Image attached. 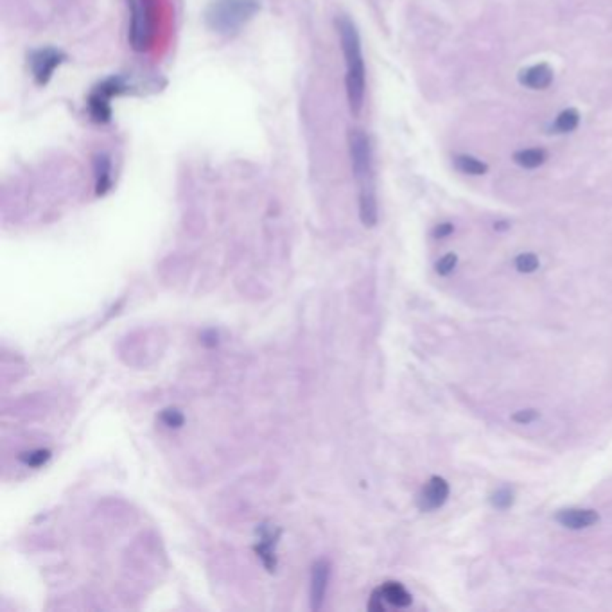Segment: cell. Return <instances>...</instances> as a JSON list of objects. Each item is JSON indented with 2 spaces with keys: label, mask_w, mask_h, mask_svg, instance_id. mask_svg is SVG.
Segmentation results:
<instances>
[{
  "label": "cell",
  "mask_w": 612,
  "mask_h": 612,
  "mask_svg": "<svg viewBox=\"0 0 612 612\" xmlns=\"http://www.w3.org/2000/svg\"><path fill=\"white\" fill-rule=\"evenodd\" d=\"M279 539H281V528L279 526L262 522L257 528L255 553L269 573L276 569V544H279Z\"/></svg>",
  "instance_id": "obj_6"
},
{
  "label": "cell",
  "mask_w": 612,
  "mask_h": 612,
  "mask_svg": "<svg viewBox=\"0 0 612 612\" xmlns=\"http://www.w3.org/2000/svg\"><path fill=\"white\" fill-rule=\"evenodd\" d=\"M546 158H548V154H546L544 149H522L513 154V160L521 167H526V169L542 166L546 162Z\"/></svg>",
  "instance_id": "obj_15"
},
{
  "label": "cell",
  "mask_w": 612,
  "mask_h": 612,
  "mask_svg": "<svg viewBox=\"0 0 612 612\" xmlns=\"http://www.w3.org/2000/svg\"><path fill=\"white\" fill-rule=\"evenodd\" d=\"M329 577H331V565L327 561H318L312 565L311 571V608L320 611L324 607L325 592H327Z\"/></svg>",
  "instance_id": "obj_10"
},
{
  "label": "cell",
  "mask_w": 612,
  "mask_h": 612,
  "mask_svg": "<svg viewBox=\"0 0 612 612\" xmlns=\"http://www.w3.org/2000/svg\"><path fill=\"white\" fill-rule=\"evenodd\" d=\"M519 81L525 87L533 88V90H544L551 85L553 81V71L546 63L533 65V67L526 68L519 74Z\"/></svg>",
  "instance_id": "obj_12"
},
{
  "label": "cell",
  "mask_w": 612,
  "mask_h": 612,
  "mask_svg": "<svg viewBox=\"0 0 612 612\" xmlns=\"http://www.w3.org/2000/svg\"><path fill=\"white\" fill-rule=\"evenodd\" d=\"M456 167H458L460 171H463V173L467 174H485L486 173V164H483L482 160H478V158H472V157H458L456 158Z\"/></svg>",
  "instance_id": "obj_16"
},
{
  "label": "cell",
  "mask_w": 612,
  "mask_h": 612,
  "mask_svg": "<svg viewBox=\"0 0 612 612\" xmlns=\"http://www.w3.org/2000/svg\"><path fill=\"white\" fill-rule=\"evenodd\" d=\"M515 268L521 273H532L539 268V259L533 253H522L515 259Z\"/></svg>",
  "instance_id": "obj_20"
},
{
  "label": "cell",
  "mask_w": 612,
  "mask_h": 612,
  "mask_svg": "<svg viewBox=\"0 0 612 612\" xmlns=\"http://www.w3.org/2000/svg\"><path fill=\"white\" fill-rule=\"evenodd\" d=\"M49 458H51V451L47 449L29 451V453H24L20 456V460L29 467H42L44 463L49 462Z\"/></svg>",
  "instance_id": "obj_18"
},
{
  "label": "cell",
  "mask_w": 612,
  "mask_h": 612,
  "mask_svg": "<svg viewBox=\"0 0 612 612\" xmlns=\"http://www.w3.org/2000/svg\"><path fill=\"white\" fill-rule=\"evenodd\" d=\"M600 515L594 510H582V508H569L562 510L557 513V521L562 526L571 530H580V528H589L594 522H598Z\"/></svg>",
  "instance_id": "obj_11"
},
{
  "label": "cell",
  "mask_w": 612,
  "mask_h": 612,
  "mask_svg": "<svg viewBox=\"0 0 612 612\" xmlns=\"http://www.w3.org/2000/svg\"><path fill=\"white\" fill-rule=\"evenodd\" d=\"M255 9L253 0H214L207 13V20L216 31L230 32L252 18Z\"/></svg>",
  "instance_id": "obj_2"
},
{
  "label": "cell",
  "mask_w": 612,
  "mask_h": 612,
  "mask_svg": "<svg viewBox=\"0 0 612 612\" xmlns=\"http://www.w3.org/2000/svg\"><path fill=\"white\" fill-rule=\"evenodd\" d=\"M153 38V6L149 0H130V44L144 51Z\"/></svg>",
  "instance_id": "obj_4"
},
{
  "label": "cell",
  "mask_w": 612,
  "mask_h": 612,
  "mask_svg": "<svg viewBox=\"0 0 612 612\" xmlns=\"http://www.w3.org/2000/svg\"><path fill=\"white\" fill-rule=\"evenodd\" d=\"M360 217L367 228L377 225V197L374 189L360 190Z\"/></svg>",
  "instance_id": "obj_14"
},
{
  "label": "cell",
  "mask_w": 612,
  "mask_h": 612,
  "mask_svg": "<svg viewBox=\"0 0 612 612\" xmlns=\"http://www.w3.org/2000/svg\"><path fill=\"white\" fill-rule=\"evenodd\" d=\"M160 420H162L164 426H167L169 429H178V427L183 426L185 417H183L182 411L176 410V408H167V410H164L162 413H160Z\"/></svg>",
  "instance_id": "obj_19"
},
{
  "label": "cell",
  "mask_w": 612,
  "mask_h": 612,
  "mask_svg": "<svg viewBox=\"0 0 612 612\" xmlns=\"http://www.w3.org/2000/svg\"><path fill=\"white\" fill-rule=\"evenodd\" d=\"M451 232H453V225H451V223H442V225H439L436 228H434V237L442 239V237L449 235Z\"/></svg>",
  "instance_id": "obj_24"
},
{
  "label": "cell",
  "mask_w": 612,
  "mask_h": 612,
  "mask_svg": "<svg viewBox=\"0 0 612 612\" xmlns=\"http://www.w3.org/2000/svg\"><path fill=\"white\" fill-rule=\"evenodd\" d=\"M578 121H580L578 111L569 108V110H564L561 115H558L555 128H557V131H561V133H568V131H573L578 126Z\"/></svg>",
  "instance_id": "obj_17"
},
{
  "label": "cell",
  "mask_w": 612,
  "mask_h": 612,
  "mask_svg": "<svg viewBox=\"0 0 612 612\" xmlns=\"http://www.w3.org/2000/svg\"><path fill=\"white\" fill-rule=\"evenodd\" d=\"M65 56L56 49H39V51L32 52L31 56V71L35 75L36 83L45 85L49 83V79L52 78L56 68L61 65Z\"/></svg>",
  "instance_id": "obj_8"
},
{
  "label": "cell",
  "mask_w": 612,
  "mask_h": 612,
  "mask_svg": "<svg viewBox=\"0 0 612 612\" xmlns=\"http://www.w3.org/2000/svg\"><path fill=\"white\" fill-rule=\"evenodd\" d=\"M95 169V192L103 196L111 187V162L106 154H97L94 162Z\"/></svg>",
  "instance_id": "obj_13"
},
{
  "label": "cell",
  "mask_w": 612,
  "mask_h": 612,
  "mask_svg": "<svg viewBox=\"0 0 612 612\" xmlns=\"http://www.w3.org/2000/svg\"><path fill=\"white\" fill-rule=\"evenodd\" d=\"M336 29L340 36L341 54L345 59V88H347L348 106L354 115H360L367 92V68H365L361 38L357 27L348 16L336 20Z\"/></svg>",
  "instance_id": "obj_1"
},
{
  "label": "cell",
  "mask_w": 612,
  "mask_h": 612,
  "mask_svg": "<svg viewBox=\"0 0 612 612\" xmlns=\"http://www.w3.org/2000/svg\"><path fill=\"white\" fill-rule=\"evenodd\" d=\"M126 90V85L121 78H110L106 81L99 85L94 92H92L90 99H88V110H90L92 118L95 123H108L111 117V106L110 99L114 95L123 94Z\"/></svg>",
  "instance_id": "obj_5"
},
{
  "label": "cell",
  "mask_w": 612,
  "mask_h": 612,
  "mask_svg": "<svg viewBox=\"0 0 612 612\" xmlns=\"http://www.w3.org/2000/svg\"><path fill=\"white\" fill-rule=\"evenodd\" d=\"M348 146H350V158L354 176L357 180L360 190L374 189L372 183V147L367 133L363 130H352L348 137Z\"/></svg>",
  "instance_id": "obj_3"
},
{
  "label": "cell",
  "mask_w": 612,
  "mask_h": 612,
  "mask_svg": "<svg viewBox=\"0 0 612 612\" xmlns=\"http://www.w3.org/2000/svg\"><path fill=\"white\" fill-rule=\"evenodd\" d=\"M537 417H539V413L535 410H522V411H518V413L513 415L512 420L513 422H519V424H530L537 419Z\"/></svg>",
  "instance_id": "obj_23"
},
{
  "label": "cell",
  "mask_w": 612,
  "mask_h": 612,
  "mask_svg": "<svg viewBox=\"0 0 612 612\" xmlns=\"http://www.w3.org/2000/svg\"><path fill=\"white\" fill-rule=\"evenodd\" d=\"M512 503H513V494L512 490L508 489L498 490V492L492 496V505L499 510H506Z\"/></svg>",
  "instance_id": "obj_21"
},
{
  "label": "cell",
  "mask_w": 612,
  "mask_h": 612,
  "mask_svg": "<svg viewBox=\"0 0 612 612\" xmlns=\"http://www.w3.org/2000/svg\"><path fill=\"white\" fill-rule=\"evenodd\" d=\"M456 255L454 253H449V255L442 257L439 262H436V271L440 273V275H449L451 271L454 269V266H456Z\"/></svg>",
  "instance_id": "obj_22"
},
{
  "label": "cell",
  "mask_w": 612,
  "mask_h": 612,
  "mask_svg": "<svg viewBox=\"0 0 612 612\" xmlns=\"http://www.w3.org/2000/svg\"><path fill=\"white\" fill-rule=\"evenodd\" d=\"M411 604V594L397 582H386L383 587H379L377 591L372 592L370 604L368 608L374 612H383L386 608V605L391 607H408Z\"/></svg>",
  "instance_id": "obj_7"
},
{
  "label": "cell",
  "mask_w": 612,
  "mask_h": 612,
  "mask_svg": "<svg viewBox=\"0 0 612 612\" xmlns=\"http://www.w3.org/2000/svg\"><path fill=\"white\" fill-rule=\"evenodd\" d=\"M447 496H449V485L443 478L434 476L427 482V485L424 486L422 492L419 496V508L422 512H431V510H436L446 503Z\"/></svg>",
  "instance_id": "obj_9"
}]
</instances>
